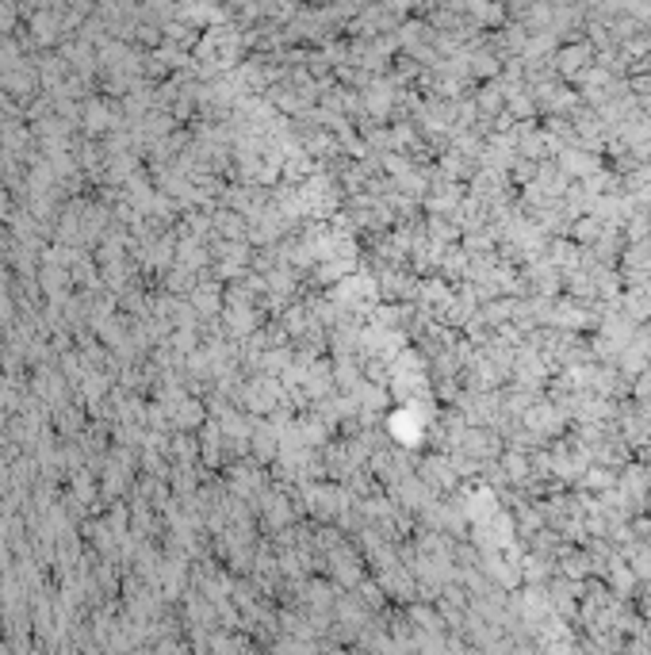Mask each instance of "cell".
Segmentation results:
<instances>
[{
	"label": "cell",
	"instance_id": "1",
	"mask_svg": "<svg viewBox=\"0 0 651 655\" xmlns=\"http://www.w3.org/2000/svg\"><path fill=\"white\" fill-rule=\"evenodd\" d=\"M586 54H590L586 46H579V50H564V58H559V61H564V70H579L582 61H586Z\"/></svg>",
	"mask_w": 651,
	"mask_h": 655
}]
</instances>
